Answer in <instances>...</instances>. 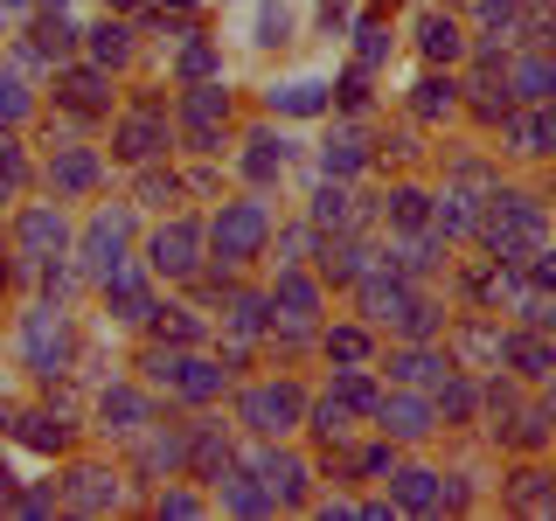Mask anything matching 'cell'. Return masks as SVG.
Instances as JSON below:
<instances>
[{
  "label": "cell",
  "mask_w": 556,
  "mask_h": 521,
  "mask_svg": "<svg viewBox=\"0 0 556 521\" xmlns=\"http://www.w3.org/2000/svg\"><path fill=\"white\" fill-rule=\"evenodd\" d=\"M251 417H257V431H286L292 417H300V396H292V390H257Z\"/></svg>",
  "instance_id": "8"
},
{
  "label": "cell",
  "mask_w": 556,
  "mask_h": 521,
  "mask_svg": "<svg viewBox=\"0 0 556 521\" xmlns=\"http://www.w3.org/2000/svg\"><path fill=\"white\" fill-rule=\"evenodd\" d=\"M161 118L153 112H139V118H126V126H118V153H126V161H147V153H161Z\"/></svg>",
  "instance_id": "6"
},
{
  "label": "cell",
  "mask_w": 556,
  "mask_h": 521,
  "mask_svg": "<svg viewBox=\"0 0 556 521\" xmlns=\"http://www.w3.org/2000/svg\"><path fill=\"white\" fill-rule=\"evenodd\" d=\"M327 104V77H286L271 84V112H320Z\"/></svg>",
  "instance_id": "5"
},
{
  "label": "cell",
  "mask_w": 556,
  "mask_h": 521,
  "mask_svg": "<svg viewBox=\"0 0 556 521\" xmlns=\"http://www.w3.org/2000/svg\"><path fill=\"white\" fill-rule=\"evenodd\" d=\"M112 417H118V431H139V417H147V410H139V396L118 390V396H104V424H112Z\"/></svg>",
  "instance_id": "14"
},
{
  "label": "cell",
  "mask_w": 556,
  "mask_h": 521,
  "mask_svg": "<svg viewBox=\"0 0 556 521\" xmlns=\"http://www.w3.org/2000/svg\"><path fill=\"white\" fill-rule=\"evenodd\" d=\"M153 265L174 271V278H181V271H195V230H188V223L161 230V237H153Z\"/></svg>",
  "instance_id": "4"
},
{
  "label": "cell",
  "mask_w": 556,
  "mask_h": 521,
  "mask_svg": "<svg viewBox=\"0 0 556 521\" xmlns=\"http://www.w3.org/2000/svg\"><path fill=\"white\" fill-rule=\"evenodd\" d=\"M28 118V98H22V84H8L0 77V126H22Z\"/></svg>",
  "instance_id": "16"
},
{
  "label": "cell",
  "mask_w": 556,
  "mask_h": 521,
  "mask_svg": "<svg viewBox=\"0 0 556 521\" xmlns=\"http://www.w3.org/2000/svg\"><path fill=\"white\" fill-rule=\"evenodd\" d=\"M56 243H63V216L56 208H28L22 216V251L42 257V251H56Z\"/></svg>",
  "instance_id": "7"
},
{
  "label": "cell",
  "mask_w": 556,
  "mask_h": 521,
  "mask_svg": "<svg viewBox=\"0 0 556 521\" xmlns=\"http://www.w3.org/2000/svg\"><path fill=\"white\" fill-rule=\"evenodd\" d=\"M126 49H132V42H126V28H118V22H104V28L91 35V56H104V63H118Z\"/></svg>",
  "instance_id": "13"
},
{
  "label": "cell",
  "mask_w": 556,
  "mask_h": 521,
  "mask_svg": "<svg viewBox=\"0 0 556 521\" xmlns=\"http://www.w3.org/2000/svg\"><path fill=\"white\" fill-rule=\"evenodd\" d=\"M404 500H410V508H425V500H431V473H404Z\"/></svg>",
  "instance_id": "19"
},
{
  "label": "cell",
  "mask_w": 556,
  "mask_h": 521,
  "mask_svg": "<svg viewBox=\"0 0 556 521\" xmlns=\"http://www.w3.org/2000/svg\"><path fill=\"white\" fill-rule=\"evenodd\" d=\"M28 361H35V369H42V376H56L63 369V361H70V334H63V320H56V313H28Z\"/></svg>",
  "instance_id": "3"
},
{
  "label": "cell",
  "mask_w": 556,
  "mask_h": 521,
  "mask_svg": "<svg viewBox=\"0 0 556 521\" xmlns=\"http://www.w3.org/2000/svg\"><path fill=\"white\" fill-rule=\"evenodd\" d=\"M257 237H265V208H257V202H237V208H223V216H216V251L223 257L257 251Z\"/></svg>",
  "instance_id": "2"
},
{
  "label": "cell",
  "mask_w": 556,
  "mask_h": 521,
  "mask_svg": "<svg viewBox=\"0 0 556 521\" xmlns=\"http://www.w3.org/2000/svg\"><path fill=\"white\" fill-rule=\"evenodd\" d=\"M417 42H425V56H459V22H452V14H425V22H417Z\"/></svg>",
  "instance_id": "9"
},
{
  "label": "cell",
  "mask_w": 556,
  "mask_h": 521,
  "mask_svg": "<svg viewBox=\"0 0 556 521\" xmlns=\"http://www.w3.org/2000/svg\"><path fill=\"white\" fill-rule=\"evenodd\" d=\"M56 8H63V0H56Z\"/></svg>",
  "instance_id": "20"
},
{
  "label": "cell",
  "mask_w": 556,
  "mask_h": 521,
  "mask_svg": "<svg viewBox=\"0 0 556 521\" xmlns=\"http://www.w3.org/2000/svg\"><path fill=\"white\" fill-rule=\"evenodd\" d=\"M327 347H334V355H341V361H355V355H362V347H369V341H362V334H355V327H341V334H334V341H327Z\"/></svg>",
  "instance_id": "18"
},
{
  "label": "cell",
  "mask_w": 556,
  "mask_h": 521,
  "mask_svg": "<svg viewBox=\"0 0 556 521\" xmlns=\"http://www.w3.org/2000/svg\"><path fill=\"white\" fill-rule=\"evenodd\" d=\"M515 77H521V91H529V98H549V84H556V69H549V63H521V69H515Z\"/></svg>",
  "instance_id": "17"
},
{
  "label": "cell",
  "mask_w": 556,
  "mask_h": 521,
  "mask_svg": "<svg viewBox=\"0 0 556 521\" xmlns=\"http://www.w3.org/2000/svg\"><path fill=\"white\" fill-rule=\"evenodd\" d=\"M70 500H77V508H104V500H118V480L104 486V473H77V486H70Z\"/></svg>",
  "instance_id": "12"
},
{
  "label": "cell",
  "mask_w": 556,
  "mask_h": 521,
  "mask_svg": "<svg viewBox=\"0 0 556 521\" xmlns=\"http://www.w3.org/2000/svg\"><path fill=\"white\" fill-rule=\"evenodd\" d=\"M63 98H70V104H104V77H91V69H77V77L63 84Z\"/></svg>",
  "instance_id": "15"
},
{
  "label": "cell",
  "mask_w": 556,
  "mask_h": 521,
  "mask_svg": "<svg viewBox=\"0 0 556 521\" xmlns=\"http://www.w3.org/2000/svg\"><path fill=\"white\" fill-rule=\"evenodd\" d=\"M306 28V0H237L230 35L243 49H292Z\"/></svg>",
  "instance_id": "1"
},
{
  "label": "cell",
  "mask_w": 556,
  "mask_h": 521,
  "mask_svg": "<svg viewBox=\"0 0 556 521\" xmlns=\"http://www.w3.org/2000/svg\"><path fill=\"white\" fill-rule=\"evenodd\" d=\"M382 424H390L396 439H417V431H425V404H410V396L404 404H382Z\"/></svg>",
  "instance_id": "11"
},
{
  "label": "cell",
  "mask_w": 556,
  "mask_h": 521,
  "mask_svg": "<svg viewBox=\"0 0 556 521\" xmlns=\"http://www.w3.org/2000/svg\"><path fill=\"white\" fill-rule=\"evenodd\" d=\"M49 181L63 188V195H77V188H91L98 181V167H91V153H63L56 167H49Z\"/></svg>",
  "instance_id": "10"
}]
</instances>
